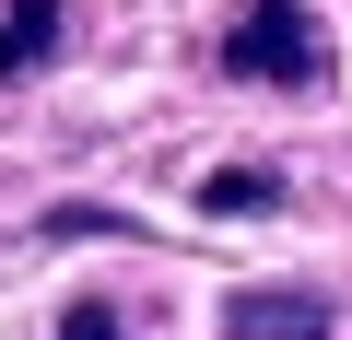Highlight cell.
Segmentation results:
<instances>
[{"mask_svg":"<svg viewBox=\"0 0 352 340\" xmlns=\"http://www.w3.org/2000/svg\"><path fill=\"white\" fill-rule=\"evenodd\" d=\"M59 36H71V0H0V82L59 59Z\"/></svg>","mask_w":352,"mask_h":340,"instance_id":"obj_2","label":"cell"},{"mask_svg":"<svg viewBox=\"0 0 352 340\" xmlns=\"http://www.w3.org/2000/svg\"><path fill=\"white\" fill-rule=\"evenodd\" d=\"M200 200H212V212H270V200H282V177H270V164H223Z\"/></svg>","mask_w":352,"mask_h":340,"instance_id":"obj_4","label":"cell"},{"mask_svg":"<svg viewBox=\"0 0 352 340\" xmlns=\"http://www.w3.org/2000/svg\"><path fill=\"white\" fill-rule=\"evenodd\" d=\"M59 328H71V340H129V328H118V317H106V305H71V317H59Z\"/></svg>","mask_w":352,"mask_h":340,"instance_id":"obj_5","label":"cell"},{"mask_svg":"<svg viewBox=\"0 0 352 340\" xmlns=\"http://www.w3.org/2000/svg\"><path fill=\"white\" fill-rule=\"evenodd\" d=\"M223 340H329V305L317 293H235Z\"/></svg>","mask_w":352,"mask_h":340,"instance_id":"obj_3","label":"cell"},{"mask_svg":"<svg viewBox=\"0 0 352 340\" xmlns=\"http://www.w3.org/2000/svg\"><path fill=\"white\" fill-rule=\"evenodd\" d=\"M223 71H235V82H317V24H305V0H247L235 36H223Z\"/></svg>","mask_w":352,"mask_h":340,"instance_id":"obj_1","label":"cell"}]
</instances>
